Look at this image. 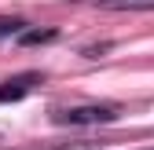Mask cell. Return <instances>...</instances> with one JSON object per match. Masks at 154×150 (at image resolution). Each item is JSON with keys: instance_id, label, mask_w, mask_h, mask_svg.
<instances>
[{"instance_id": "277c9868", "label": "cell", "mask_w": 154, "mask_h": 150, "mask_svg": "<svg viewBox=\"0 0 154 150\" xmlns=\"http://www.w3.org/2000/svg\"><path fill=\"white\" fill-rule=\"evenodd\" d=\"M51 37H55V29H33L29 37H18V40L22 44H44V40H51Z\"/></svg>"}, {"instance_id": "3957f363", "label": "cell", "mask_w": 154, "mask_h": 150, "mask_svg": "<svg viewBox=\"0 0 154 150\" xmlns=\"http://www.w3.org/2000/svg\"><path fill=\"white\" fill-rule=\"evenodd\" d=\"M99 8H110V11H150L154 0H99Z\"/></svg>"}, {"instance_id": "5b68a950", "label": "cell", "mask_w": 154, "mask_h": 150, "mask_svg": "<svg viewBox=\"0 0 154 150\" xmlns=\"http://www.w3.org/2000/svg\"><path fill=\"white\" fill-rule=\"evenodd\" d=\"M18 29H22V18H0V37L18 33Z\"/></svg>"}, {"instance_id": "6da1fadb", "label": "cell", "mask_w": 154, "mask_h": 150, "mask_svg": "<svg viewBox=\"0 0 154 150\" xmlns=\"http://www.w3.org/2000/svg\"><path fill=\"white\" fill-rule=\"evenodd\" d=\"M114 117H118V106H103V103L73 106V110H63V114H59L63 124H110Z\"/></svg>"}, {"instance_id": "7a4b0ae2", "label": "cell", "mask_w": 154, "mask_h": 150, "mask_svg": "<svg viewBox=\"0 0 154 150\" xmlns=\"http://www.w3.org/2000/svg\"><path fill=\"white\" fill-rule=\"evenodd\" d=\"M33 84H41V77L37 73H26V77H18V81H8V84H0V103H11V99H22L26 92Z\"/></svg>"}]
</instances>
